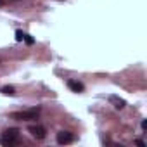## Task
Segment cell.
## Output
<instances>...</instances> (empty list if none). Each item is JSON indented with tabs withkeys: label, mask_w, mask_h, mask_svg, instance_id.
<instances>
[{
	"label": "cell",
	"mask_w": 147,
	"mask_h": 147,
	"mask_svg": "<svg viewBox=\"0 0 147 147\" xmlns=\"http://www.w3.org/2000/svg\"><path fill=\"white\" fill-rule=\"evenodd\" d=\"M0 142L4 145H16L19 144V130L18 128H7L4 135L0 137Z\"/></svg>",
	"instance_id": "1"
},
{
	"label": "cell",
	"mask_w": 147,
	"mask_h": 147,
	"mask_svg": "<svg viewBox=\"0 0 147 147\" xmlns=\"http://www.w3.org/2000/svg\"><path fill=\"white\" fill-rule=\"evenodd\" d=\"M40 114V109H26V111H18V113H11L12 119H19V121H28V119H36Z\"/></svg>",
	"instance_id": "2"
},
{
	"label": "cell",
	"mask_w": 147,
	"mask_h": 147,
	"mask_svg": "<svg viewBox=\"0 0 147 147\" xmlns=\"http://www.w3.org/2000/svg\"><path fill=\"white\" fill-rule=\"evenodd\" d=\"M28 131L31 133V137L33 138H36V140H43L45 138V135H47V130L42 126V125H31L30 128H28Z\"/></svg>",
	"instance_id": "3"
},
{
	"label": "cell",
	"mask_w": 147,
	"mask_h": 147,
	"mask_svg": "<svg viewBox=\"0 0 147 147\" xmlns=\"http://www.w3.org/2000/svg\"><path fill=\"white\" fill-rule=\"evenodd\" d=\"M73 140H75V135H73L71 131H59L57 133V144H71Z\"/></svg>",
	"instance_id": "4"
},
{
	"label": "cell",
	"mask_w": 147,
	"mask_h": 147,
	"mask_svg": "<svg viewBox=\"0 0 147 147\" xmlns=\"http://www.w3.org/2000/svg\"><path fill=\"white\" fill-rule=\"evenodd\" d=\"M109 102H111L116 109H123V107H125V100L119 99V97H116V95H111V97H109Z\"/></svg>",
	"instance_id": "5"
},
{
	"label": "cell",
	"mask_w": 147,
	"mask_h": 147,
	"mask_svg": "<svg viewBox=\"0 0 147 147\" xmlns=\"http://www.w3.org/2000/svg\"><path fill=\"white\" fill-rule=\"evenodd\" d=\"M67 87H69L73 92H83V88H85L80 82H75V80H69V82H67Z\"/></svg>",
	"instance_id": "6"
},
{
	"label": "cell",
	"mask_w": 147,
	"mask_h": 147,
	"mask_svg": "<svg viewBox=\"0 0 147 147\" xmlns=\"http://www.w3.org/2000/svg\"><path fill=\"white\" fill-rule=\"evenodd\" d=\"M2 92H4L5 95H14V94H16V88H14V87H4Z\"/></svg>",
	"instance_id": "7"
},
{
	"label": "cell",
	"mask_w": 147,
	"mask_h": 147,
	"mask_svg": "<svg viewBox=\"0 0 147 147\" xmlns=\"http://www.w3.org/2000/svg\"><path fill=\"white\" fill-rule=\"evenodd\" d=\"M16 40H18V42L24 40V35H23V31H21V30H18V31H16Z\"/></svg>",
	"instance_id": "8"
},
{
	"label": "cell",
	"mask_w": 147,
	"mask_h": 147,
	"mask_svg": "<svg viewBox=\"0 0 147 147\" xmlns=\"http://www.w3.org/2000/svg\"><path fill=\"white\" fill-rule=\"evenodd\" d=\"M24 40H26V43H30V45L33 43V38H31V36H28V35H24Z\"/></svg>",
	"instance_id": "9"
},
{
	"label": "cell",
	"mask_w": 147,
	"mask_h": 147,
	"mask_svg": "<svg viewBox=\"0 0 147 147\" xmlns=\"http://www.w3.org/2000/svg\"><path fill=\"white\" fill-rule=\"evenodd\" d=\"M2 2H4V0H0V5H2Z\"/></svg>",
	"instance_id": "10"
}]
</instances>
